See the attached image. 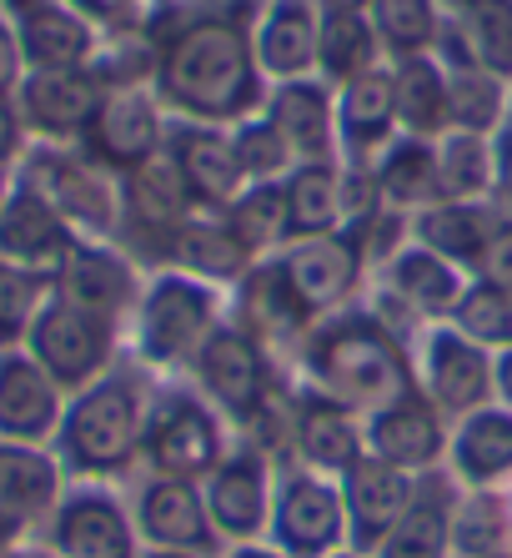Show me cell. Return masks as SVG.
Here are the masks:
<instances>
[{
    "mask_svg": "<svg viewBox=\"0 0 512 558\" xmlns=\"http://www.w3.org/2000/svg\"><path fill=\"white\" fill-rule=\"evenodd\" d=\"M287 373L302 388L352 408V413H377V408L398 403L402 392L417 388L412 377V338L392 327L367 298L352 307L332 312L296 342L287 357Z\"/></svg>",
    "mask_w": 512,
    "mask_h": 558,
    "instance_id": "6da1fadb",
    "label": "cell"
},
{
    "mask_svg": "<svg viewBox=\"0 0 512 558\" xmlns=\"http://www.w3.org/2000/svg\"><path fill=\"white\" fill-rule=\"evenodd\" d=\"M161 377L136 357H121L111 373L65 398L51 453L71 483H131L142 473V438Z\"/></svg>",
    "mask_w": 512,
    "mask_h": 558,
    "instance_id": "7a4b0ae2",
    "label": "cell"
},
{
    "mask_svg": "<svg viewBox=\"0 0 512 558\" xmlns=\"http://www.w3.org/2000/svg\"><path fill=\"white\" fill-rule=\"evenodd\" d=\"M231 317L221 287H206L176 267H151L142 298L126 323V352L146 363L156 377H186L206 338Z\"/></svg>",
    "mask_w": 512,
    "mask_h": 558,
    "instance_id": "3957f363",
    "label": "cell"
},
{
    "mask_svg": "<svg viewBox=\"0 0 512 558\" xmlns=\"http://www.w3.org/2000/svg\"><path fill=\"white\" fill-rule=\"evenodd\" d=\"M231 448H236V428L227 417L186 377H161L142 438V473L202 483Z\"/></svg>",
    "mask_w": 512,
    "mask_h": 558,
    "instance_id": "277c9868",
    "label": "cell"
},
{
    "mask_svg": "<svg viewBox=\"0 0 512 558\" xmlns=\"http://www.w3.org/2000/svg\"><path fill=\"white\" fill-rule=\"evenodd\" d=\"M15 177L56 211L86 242H115L121 236V177L90 161L81 146L31 142Z\"/></svg>",
    "mask_w": 512,
    "mask_h": 558,
    "instance_id": "5b68a950",
    "label": "cell"
},
{
    "mask_svg": "<svg viewBox=\"0 0 512 558\" xmlns=\"http://www.w3.org/2000/svg\"><path fill=\"white\" fill-rule=\"evenodd\" d=\"M271 267H277V282H282L287 302L296 307V317H302L307 332L321 317H332V312L362 302L367 277H371L362 232H352V227L321 232V236H296V242H287V247L271 257Z\"/></svg>",
    "mask_w": 512,
    "mask_h": 558,
    "instance_id": "8992f818",
    "label": "cell"
},
{
    "mask_svg": "<svg viewBox=\"0 0 512 558\" xmlns=\"http://www.w3.org/2000/svg\"><path fill=\"white\" fill-rule=\"evenodd\" d=\"M26 352L65 392H81L86 383H96V377L111 373L126 357V327L101 317V312L81 307V302L61 298V292H51L36 327H31Z\"/></svg>",
    "mask_w": 512,
    "mask_h": 558,
    "instance_id": "52a82bcc",
    "label": "cell"
},
{
    "mask_svg": "<svg viewBox=\"0 0 512 558\" xmlns=\"http://www.w3.org/2000/svg\"><path fill=\"white\" fill-rule=\"evenodd\" d=\"M267 544L287 558H332L346 548V508L342 483L327 473H312L302 463H277V488H271Z\"/></svg>",
    "mask_w": 512,
    "mask_h": 558,
    "instance_id": "ba28073f",
    "label": "cell"
},
{
    "mask_svg": "<svg viewBox=\"0 0 512 558\" xmlns=\"http://www.w3.org/2000/svg\"><path fill=\"white\" fill-rule=\"evenodd\" d=\"M51 558H142L146 544L121 483H71L40 533Z\"/></svg>",
    "mask_w": 512,
    "mask_h": 558,
    "instance_id": "9c48e42d",
    "label": "cell"
},
{
    "mask_svg": "<svg viewBox=\"0 0 512 558\" xmlns=\"http://www.w3.org/2000/svg\"><path fill=\"white\" fill-rule=\"evenodd\" d=\"M171 136V117L161 96H156L151 81H126V86H106L101 106L90 117L86 136H81V151L90 161H101L106 171L126 177V171L146 167L151 156L167 151Z\"/></svg>",
    "mask_w": 512,
    "mask_h": 558,
    "instance_id": "30bf717a",
    "label": "cell"
},
{
    "mask_svg": "<svg viewBox=\"0 0 512 558\" xmlns=\"http://www.w3.org/2000/svg\"><path fill=\"white\" fill-rule=\"evenodd\" d=\"M412 377H417V392L448 423L498 403V392H492V352L467 342L452 323L423 327L412 338Z\"/></svg>",
    "mask_w": 512,
    "mask_h": 558,
    "instance_id": "8fae6325",
    "label": "cell"
},
{
    "mask_svg": "<svg viewBox=\"0 0 512 558\" xmlns=\"http://www.w3.org/2000/svg\"><path fill=\"white\" fill-rule=\"evenodd\" d=\"M65 488L71 478L51 448L0 438V558L40 544Z\"/></svg>",
    "mask_w": 512,
    "mask_h": 558,
    "instance_id": "7c38bea8",
    "label": "cell"
},
{
    "mask_svg": "<svg viewBox=\"0 0 512 558\" xmlns=\"http://www.w3.org/2000/svg\"><path fill=\"white\" fill-rule=\"evenodd\" d=\"M282 458L302 463L312 473L342 478L352 463L367 458V433H362V413L321 398V392L302 388L287 373V403H282Z\"/></svg>",
    "mask_w": 512,
    "mask_h": 558,
    "instance_id": "4fadbf2b",
    "label": "cell"
},
{
    "mask_svg": "<svg viewBox=\"0 0 512 558\" xmlns=\"http://www.w3.org/2000/svg\"><path fill=\"white\" fill-rule=\"evenodd\" d=\"M271 488H277V458L261 442L236 438V448L202 478V498H206V513H211V529H217L221 548L267 538Z\"/></svg>",
    "mask_w": 512,
    "mask_h": 558,
    "instance_id": "5bb4252c",
    "label": "cell"
},
{
    "mask_svg": "<svg viewBox=\"0 0 512 558\" xmlns=\"http://www.w3.org/2000/svg\"><path fill=\"white\" fill-rule=\"evenodd\" d=\"M131 519L146 548H186V554H221V538L206 513L202 483L161 478V473H136L126 488Z\"/></svg>",
    "mask_w": 512,
    "mask_h": 558,
    "instance_id": "9a60e30c",
    "label": "cell"
},
{
    "mask_svg": "<svg viewBox=\"0 0 512 558\" xmlns=\"http://www.w3.org/2000/svg\"><path fill=\"white\" fill-rule=\"evenodd\" d=\"M106 81L96 76V65L81 71H26V81L15 86V111L26 121L31 142L46 146H81L96 106H101Z\"/></svg>",
    "mask_w": 512,
    "mask_h": 558,
    "instance_id": "2e32d148",
    "label": "cell"
},
{
    "mask_svg": "<svg viewBox=\"0 0 512 558\" xmlns=\"http://www.w3.org/2000/svg\"><path fill=\"white\" fill-rule=\"evenodd\" d=\"M362 433H367V458H382V463L402 468L412 478L442 473V463H448L452 423L417 388L402 392L398 403H387L362 417Z\"/></svg>",
    "mask_w": 512,
    "mask_h": 558,
    "instance_id": "e0dca14e",
    "label": "cell"
},
{
    "mask_svg": "<svg viewBox=\"0 0 512 558\" xmlns=\"http://www.w3.org/2000/svg\"><path fill=\"white\" fill-rule=\"evenodd\" d=\"M167 156L176 161L181 186L192 196L196 211H227L246 192V171L231 146V126H196V121H171Z\"/></svg>",
    "mask_w": 512,
    "mask_h": 558,
    "instance_id": "ac0fdd59",
    "label": "cell"
},
{
    "mask_svg": "<svg viewBox=\"0 0 512 558\" xmlns=\"http://www.w3.org/2000/svg\"><path fill=\"white\" fill-rule=\"evenodd\" d=\"M142 282H146V267L131 257L126 247H115V242H86L81 236L65 267L56 272V292L81 307L101 312L111 323L126 327L131 323V307L142 298Z\"/></svg>",
    "mask_w": 512,
    "mask_h": 558,
    "instance_id": "d6986e66",
    "label": "cell"
},
{
    "mask_svg": "<svg viewBox=\"0 0 512 558\" xmlns=\"http://www.w3.org/2000/svg\"><path fill=\"white\" fill-rule=\"evenodd\" d=\"M71 392L26 348L0 352V438L51 448Z\"/></svg>",
    "mask_w": 512,
    "mask_h": 558,
    "instance_id": "ffe728a7",
    "label": "cell"
},
{
    "mask_svg": "<svg viewBox=\"0 0 512 558\" xmlns=\"http://www.w3.org/2000/svg\"><path fill=\"white\" fill-rule=\"evenodd\" d=\"M5 21L15 26L26 71H81V65H96L101 31L90 26L81 11H71L65 0H26V5L5 11Z\"/></svg>",
    "mask_w": 512,
    "mask_h": 558,
    "instance_id": "44dd1931",
    "label": "cell"
},
{
    "mask_svg": "<svg viewBox=\"0 0 512 558\" xmlns=\"http://www.w3.org/2000/svg\"><path fill=\"white\" fill-rule=\"evenodd\" d=\"M261 117L282 131V142L292 146L296 161H342V142H337V92L321 76H296V81H271Z\"/></svg>",
    "mask_w": 512,
    "mask_h": 558,
    "instance_id": "7402d4cb",
    "label": "cell"
},
{
    "mask_svg": "<svg viewBox=\"0 0 512 558\" xmlns=\"http://www.w3.org/2000/svg\"><path fill=\"white\" fill-rule=\"evenodd\" d=\"M337 483H342V508H346V548L371 558L377 544L392 533V523L407 513L412 494H417V478L382 463V458H362Z\"/></svg>",
    "mask_w": 512,
    "mask_h": 558,
    "instance_id": "603a6c76",
    "label": "cell"
},
{
    "mask_svg": "<svg viewBox=\"0 0 512 558\" xmlns=\"http://www.w3.org/2000/svg\"><path fill=\"white\" fill-rule=\"evenodd\" d=\"M317 40L321 0H261L252 11V51L267 86L271 81L317 76Z\"/></svg>",
    "mask_w": 512,
    "mask_h": 558,
    "instance_id": "cb8c5ba5",
    "label": "cell"
},
{
    "mask_svg": "<svg viewBox=\"0 0 512 558\" xmlns=\"http://www.w3.org/2000/svg\"><path fill=\"white\" fill-rule=\"evenodd\" d=\"M462 494H502L512 483V413L487 403L458 417L448 433V463H442Z\"/></svg>",
    "mask_w": 512,
    "mask_h": 558,
    "instance_id": "d4e9b609",
    "label": "cell"
},
{
    "mask_svg": "<svg viewBox=\"0 0 512 558\" xmlns=\"http://www.w3.org/2000/svg\"><path fill=\"white\" fill-rule=\"evenodd\" d=\"M398 136H402V126H398V96H392V65H371L367 76L337 86V142H342V161L371 167Z\"/></svg>",
    "mask_w": 512,
    "mask_h": 558,
    "instance_id": "484cf974",
    "label": "cell"
},
{
    "mask_svg": "<svg viewBox=\"0 0 512 558\" xmlns=\"http://www.w3.org/2000/svg\"><path fill=\"white\" fill-rule=\"evenodd\" d=\"M76 242L81 236L21 177H11V192H5V207H0V257L15 262V267H31V272L56 277Z\"/></svg>",
    "mask_w": 512,
    "mask_h": 558,
    "instance_id": "4316f807",
    "label": "cell"
},
{
    "mask_svg": "<svg viewBox=\"0 0 512 558\" xmlns=\"http://www.w3.org/2000/svg\"><path fill=\"white\" fill-rule=\"evenodd\" d=\"M442 36L437 61H477L483 71L512 81V0H437Z\"/></svg>",
    "mask_w": 512,
    "mask_h": 558,
    "instance_id": "83f0119b",
    "label": "cell"
},
{
    "mask_svg": "<svg viewBox=\"0 0 512 558\" xmlns=\"http://www.w3.org/2000/svg\"><path fill=\"white\" fill-rule=\"evenodd\" d=\"M452 513H458V483L448 473L417 478L407 513L392 523L371 558H452Z\"/></svg>",
    "mask_w": 512,
    "mask_h": 558,
    "instance_id": "f1b7e54d",
    "label": "cell"
},
{
    "mask_svg": "<svg viewBox=\"0 0 512 558\" xmlns=\"http://www.w3.org/2000/svg\"><path fill=\"white\" fill-rule=\"evenodd\" d=\"M282 202H287V232L296 236H321L342 232L352 221V202H346V161H296L282 177Z\"/></svg>",
    "mask_w": 512,
    "mask_h": 558,
    "instance_id": "f546056e",
    "label": "cell"
},
{
    "mask_svg": "<svg viewBox=\"0 0 512 558\" xmlns=\"http://www.w3.org/2000/svg\"><path fill=\"white\" fill-rule=\"evenodd\" d=\"M161 267H176V272L196 277V282L231 292V287L252 272L256 262L246 257V247L231 236V227L221 221V211L217 217H211V211H196V217L171 236L167 262H161Z\"/></svg>",
    "mask_w": 512,
    "mask_h": 558,
    "instance_id": "4dcf8cb0",
    "label": "cell"
},
{
    "mask_svg": "<svg viewBox=\"0 0 512 558\" xmlns=\"http://www.w3.org/2000/svg\"><path fill=\"white\" fill-rule=\"evenodd\" d=\"M492 227H498V202H432L407 221L412 242H423L427 252L448 257L462 272H477Z\"/></svg>",
    "mask_w": 512,
    "mask_h": 558,
    "instance_id": "1f68e13d",
    "label": "cell"
},
{
    "mask_svg": "<svg viewBox=\"0 0 512 558\" xmlns=\"http://www.w3.org/2000/svg\"><path fill=\"white\" fill-rule=\"evenodd\" d=\"M367 171H371V186H377V202L407 221L423 207L442 202V186H437V142L398 136Z\"/></svg>",
    "mask_w": 512,
    "mask_h": 558,
    "instance_id": "d6a6232c",
    "label": "cell"
},
{
    "mask_svg": "<svg viewBox=\"0 0 512 558\" xmlns=\"http://www.w3.org/2000/svg\"><path fill=\"white\" fill-rule=\"evenodd\" d=\"M392 96H398V126L402 136L437 142L452 131V101H448V71L437 56H412L392 65Z\"/></svg>",
    "mask_w": 512,
    "mask_h": 558,
    "instance_id": "836d02e7",
    "label": "cell"
},
{
    "mask_svg": "<svg viewBox=\"0 0 512 558\" xmlns=\"http://www.w3.org/2000/svg\"><path fill=\"white\" fill-rule=\"evenodd\" d=\"M371 65L382 61V46H377V31L362 11H321V40H317V76L327 86H346V81L367 76Z\"/></svg>",
    "mask_w": 512,
    "mask_h": 558,
    "instance_id": "e575fe53",
    "label": "cell"
},
{
    "mask_svg": "<svg viewBox=\"0 0 512 558\" xmlns=\"http://www.w3.org/2000/svg\"><path fill=\"white\" fill-rule=\"evenodd\" d=\"M442 71H448L452 131L492 136V131L508 121V111H512V81L483 71L477 61H442Z\"/></svg>",
    "mask_w": 512,
    "mask_h": 558,
    "instance_id": "d590c367",
    "label": "cell"
},
{
    "mask_svg": "<svg viewBox=\"0 0 512 558\" xmlns=\"http://www.w3.org/2000/svg\"><path fill=\"white\" fill-rule=\"evenodd\" d=\"M367 21L377 31L387 65L412 61V56H432L437 36H442V5L437 0H371Z\"/></svg>",
    "mask_w": 512,
    "mask_h": 558,
    "instance_id": "8d00e7d4",
    "label": "cell"
},
{
    "mask_svg": "<svg viewBox=\"0 0 512 558\" xmlns=\"http://www.w3.org/2000/svg\"><path fill=\"white\" fill-rule=\"evenodd\" d=\"M221 221L231 227V236L242 242L252 262L277 257V252L292 242V232H287L282 182H252L242 196H236V202H231L227 211H221Z\"/></svg>",
    "mask_w": 512,
    "mask_h": 558,
    "instance_id": "74e56055",
    "label": "cell"
},
{
    "mask_svg": "<svg viewBox=\"0 0 512 558\" xmlns=\"http://www.w3.org/2000/svg\"><path fill=\"white\" fill-rule=\"evenodd\" d=\"M437 186L442 202H492V136L477 131L437 136Z\"/></svg>",
    "mask_w": 512,
    "mask_h": 558,
    "instance_id": "f35d334b",
    "label": "cell"
},
{
    "mask_svg": "<svg viewBox=\"0 0 512 558\" xmlns=\"http://www.w3.org/2000/svg\"><path fill=\"white\" fill-rule=\"evenodd\" d=\"M452 554L512 558V504L508 494H462L452 513Z\"/></svg>",
    "mask_w": 512,
    "mask_h": 558,
    "instance_id": "ab89813d",
    "label": "cell"
},
{
    "mask_svg": "<svg viewBox=\"0 0 512 558\" xmlns=\"http://www.w3.org/2000/svg\"><path fill=\"white\" fill-rule=\"evenodd\" d=\"M448 323L467 342H477V348L508 352L512 348V292L498 282H487V277H473V282L462 287V298Z\"/></svg>",
    "mask_w": 512,
    "mask_h": 558,
    "instance_id": "60d3db41",
    "label": "cell"
},
{
    "mask_svg": "<svg viewBox=\"0 0 512 558\" xmlns=\"http://www.w3.org/2000/svg\"><path fill=\"white\" fill-rule=\"evenodd\" d=\"M51 292H56V277L31 272V267H15V262L0 257V352L26 348L31 327H36Z\"/></svg>",
    "mask_w": 512,
    "mask_h": 558,
    "instance_id": "b9f144b4",
    "label": "cell"
},
{
    "mask_svg": "<svg viewBox=\"0 0 512 558\" xmlns=\"http://www.w3.org/2000/svg\"><path fill=\"white\" fill-rule=\"evenodd\" d=\"M231 146H236V161H242L246 182H282L287 171L296 167L292 146L282 142V131L271 126L261 111L231 126Z\"/></svg>",
    "mask_w": 512,
    "mask_h": 558,
    "instance_id": "7bdbcfd3",
    "label": "cell"
},
{
    "mask_svg": "<svg viewBox=\"0 0 512 558\" xmlns=\"http://www.w3.org/2000/svg\"><path fill=\"white\" fill-rule=\"evenodd\" d=\"M71 11H81L90 26L106 36H131V31H151L156 0H65Z\"/></svg>",
    "mask_w": 512,
    "mask_h": 558,
    "instance_id": "ee69618b",
    "label": "cell"
},
{
    "mask_svg": "<svg viewBox=\"0 0 512 558\" xmlns=\"http://www.w3.org/2000/svg\"><path fill=\"white\" fill-rule=\"evenodd\" d=\"M473 277H487V282H498L512 292V217L508 211H498V227L487 236V252H483Z\"/></svg>",
    "mask_w": 512,
    "mask_h": 558,
    "instance_id": "f6af8a7d",
    "label": "cell"
},
{
    "mask_svg": "<svg viewBox=\"0 0 512 558\" xmlns=\"http://www.w3.org/2000/svg\"><path fill=\"white\" fill-rule=\"evenodd\" d=\"M26 146H31V136H26L21 111H15V96H0V177H15Z\"/></svg>",
    "mask_w": 512,
    "mask_h": 558,
    "instance_id": "bcb514c9",
    "label": "cell"
},
{
    "mask_svg": "<svg viewBox=\"0 0 512 558\" xmlns=\"http://www.w3.org/2000/svg\"><path fill=\"white\" fill-rule=\"evenodd\" d=\"M492 202H498V211L512 217V111L492 131Z\"/></svg>",
    "mask_w": 512,
    "mask_h": 558,
    "instance_id": "7dc6e473",
    "label": "cell"
},
{
    "mask_svg": "<svg viewBox=\"0 0 512 558\" xmlns=\"http://www.w3.org/2000/svg\"><path fill=\"white\" fill-rule=\"evenodd\" d=\"M26 81V56H21V40L15 26L0 15V96H15V86Z\"/></svg>",
    "mask_w": 512,
    "mask_h": 558,
    "instance_id": "c3c4849f",
    "label": "cell"
},
{
    "mask_svg": "<svg viewBox=\"0 0 512 558\" xmlns=\"http://www.w3.org/2000/svg\"><path fill=\"white\" fill-rule=\"evenodd\" d=\"M492 392H498V403L512 413V348L492 352Z\"/></svg>",
    "mask_w": 512,
    "mask_h": 558,
    "instance_id": "681fc988",
    "label": "cell"
},
{
    "mask_svg": "<svg viewBox=\"0 0 512 558\" xmlns=\"http://www.w3.org/2000/svg\"><path fill=\"white\" fill-rule=\"evenodd\" d=\"M217 558H287L282 548H271L267 538H252V544H227Z\"/></svg>",
    "mask_w": 512,
    "mask_h": 558,
    "instance_id": "f907efd6",
    "label": "cell"
},
{
    "mask_svg": "<svg viewBox=\"0 0 512 558\" xmlns=\"http://www.w3.org/2000/svg\"><path fill=\"white\" fill-rule=\"evenodd\" d=\"M142 558H217V554H186V548H146Z\"/></svg>",
    "mask_w": 512,
    "mask_h": 558,
    "instance_id": "816d5d0a",
    "label": "cell"
},
{
    "mask_svg": "<svg viewBox=\"0 0 512 558\" xmlns=\"http://www.w3.org/2000/svg\"><path fill=\"white\" fill-rule=\"evenodd\" d=\"M367 5L371 0H321V11H362L367 15Z\"/></svg>",
    "mask_w": 512,
    "mask_h": 558,
    "instance_id": "f5cc1de1",
    "label": "cell"
},
{
    "mask_svg": "<svg viewBox=\"0 0 512 558\" xmlns=\"http://www.w3.org/2000/svg\"><path fill=\"white\" fill-rule=\"evenodd\" d=\"M5 558H51V554H46V548L36 544V548H21V554H5Z\"/></svg>",
    "mask_w": 512,
    "mask_h": 558,
    "instance_id": "db71d44e",
    "label": "cell"
},
{
    "mask_svg": "<svg viewBox=\"0 0 512 558\" xmlns=\"http://www.w3.org/2000/svg\"><path fill=\"white\" fill-rule=\"evenodd\" d=\"M5 192H11V177H0V207H5Z\"/></svg>",
    "mask_w": 512,
    "mask_h": 558,
    "instance_id": "11a10c76",
    "label": "cell"
},
{
    "mask_svg": "<svg viewBox=\"0 0 512 558\" xmlns=\"http://www.w3.org/2000/svg\"><path fill=\"white\" fill-rule=\"evenodd\" d=\"M332 558H367V554H357V548H342V554H332Z\"/></svg>",
    "mask_w": 512,
    "mask_h": 558,
    "instance_id": "9f6ffc18",
    "label": "cell"
},
{
    "mask_svg": "<svg viewBox=\"0 0 512 558\" xmlns=\"http://www.w3.org/2000/svg\"><path fill=\"white\" fill-rule=\"evenodd\" d=\"M167 5H176V0H156V11H167Z\"/></svg>",
    "mask_w": 512,
    "mask_h": 558,
    "instance_id": "6f0895ef",
    "label": "cell"
},
{
    "mask_svg": "<svg viewBox=\"0 0 512 558\" xmlns=\"http://www.w3.org/2000/svg\"><path fill=\"white\" fill-rule=\"evenodd\" d=\"M452 558H462V554H452Z\"/></svg>",
    "mask_w": 512,
    "mask_h": 558,
    "instance_id": "680465c9",
    "label": "cell"
},
{
    "mask_svg": "<svg viewBox=\"0 0 512 558\" xmlns=\"http://www.w3.org/2000/svg\"><path fill=\"white\" fill-rule=\"evenodd\" d=\"M508 504H512V498H508Z\"/></svg>",
    "mask_w": 512,
    "mask_h": 558,
    "instance_id": "91938a15",
    "label": "cell"
}]
</instances>
